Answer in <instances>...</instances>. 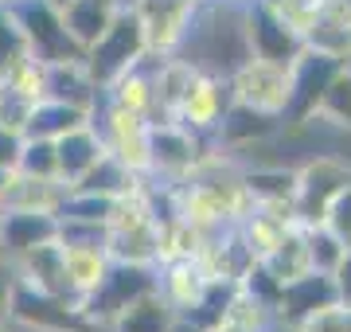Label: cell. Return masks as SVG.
I'll list each match as a JSON object with an SVG mask.
<instances>
[{
    "label": "cell",
    "mask_w": 351,
    "mask_h": 332,
    "mask_svg": "<svg viewBox=\"0 0 351 332\" xmlns=\"http://www.w3.org/2000/svg\"><path fill=\"white\" fill-rule=\"evenodd\" d=\"M320 223H324L328 230H336L339 239H343V246H351V184L328 204V211H324Z\"/></svg>",
    "instance_id": "obj_41"
},
{
    "label": "cell",
    "mask_w": 351,
    "mask_h": 332,
    "mask_svg": "<svg viewBox=\"0 0 351 332\" xmlns=\"http://www.w3.org/2000/svg\"><path fill=\"white\" fill-rule=\"evenodd\" d=\"M164 59H168V55L145 51L137 63L125 67L110 86L101 90V98L110 106L129 110V114H141V117H149V121H156V71H160Z\"/></svg>",
    "instance_id": "obj_16"
},
{
    "label": "cell",
    "mask_w": 351,
    "mask_h": 332,
    "mask_svg": "<svg viewBox=\"0 0 351 332\" xmlns=\"http://www.w3.org/2000/svg\"><path fill=\"white\" fill-rule=\"evenodd\" d=\"M106 254L117 262H145L156 266L160 258V215L152 204L149 176H141L133 192L117 195L106 219Z\"/></svg>",
    "instance_id": "obj_2"
},
{
    "label": "cell",
    "mask_w": 351,
    "mask_h": 332,
    "mask_svg": "<svg viewBox=\"0 0 351 332\" xmlns=\"http://www.w3.org/2000/svg\"><path fill=\"white\" fill-rule=\"evenodd\" d=\"M43 98L75 102V106H82V110L94 114V106L101 102V86L90 78V71L82 67V59H75V63H47V75H43Z\"/></svg>",
    "instance_id": "obj_24"
},
{
    "label": "cell",
    "mask_w": 351,
    "mask_h": 332,
    "mask_svg": "<svg viewBox=\"0 0 351 332\" xmlns=\"http://www.w3.org/2000/svg\"><path fill=\"white\" fill-rule=\"evenodd\" d=\"M285 129V121L274 114H262V110H250L242 102H230L226 106L223 121L215 126L211 141L219 149H242V145H254V141H269Z\"/></svg>",
    "instance_id": "obj_21"
},
{
    "label": "cell",
    "mask_w": 351,
    "mask_h": 332,
    "mask_svg": "<svg viewBox=\"0 0 351 332\" xmlns=\"http://www.w3.org/2000/svg\"><path fill=\"white\" fill-rule=\"evenodd\" d=\"M16 278L27 281V285H36V289H43V294L66 297V301L78 305V297L71 294V281H66V270H63V246H59V239L39 243L27 254L16 258Z\"/></svg>",
    "instance_id": "obj_20"
},
{
    "label": "cell",
    "mask_w": 351,
    "mask_h": 332,
    "mask_svg": "<svg viewBox=\"0 0 351 332\" xmlns=\"http://www.w3.org/2000/svg\"><path fill=\"white\" fill-rule=\"evenodd\" d=\"M339 67H348V63L328 59V55H320V51H308V47L293 59V67H289L285 126H304V121L316 114V106H320V98H324L328 82L339 75Z\"/></svg>",
    "instance_id": "obj_14"
},
{
    "label": "cell",
    "mask_w": 351,
    "mask_h": 332,
    "mask_svg": "<svg viewBox=\"0 0 351 332\" xmlns=\"http://www.w3.org/2000/svg\"><path fill=\"white\" fill-rule=\"evenodd\" d=\"M293 332H343V305L320 309V313H313L308 320H301Z\"/></svg>",
    "instance_id": "obj_42"
},
{
    "label": "cell",
    "mask_w": 351,
    "mask_h": 332,
    "mask_svg": "<svg viewBox=\"0 0 351 332\" xmlns=\"http://www.w3.org/2000/svg\"><path fill=\"white\" fill-rule=\"evenodd\" d=\"M4 4L12 8L32 59H39V63H75V59L86 55L63 27V16H59L55 0H4Z\"/></svg>",
    "instance_id": "obj_5"
},
{
    "label": "cell",
    "mask_w": 351,
    "mask_h": 332,
    "mask_svg": "<svg viewBox=\"0 0 351 332\" xmlns=\"http://www.w3.org/2000/svg\"><path fill=\"white\" fill-rule=\"evenodd\" d=\"M152 289H156V266H145V262H117V258H110V266H106L101 281L82 297V301H78V313H82L94 329H110L121 309H129L137 297L152 294Z\"/></svg>",
    "instance_id": "obj_4"
},
{
    "label": "cell",
    "mask_w": 351,
    "mask_h": 332,
    "mask_svg": "<svg viewBox=\"0 0 351 332\" xmlns=\"http://www.w3.org/2000/svg\"><path fill=\"white\" fill-rule=\"evenodd\" d=\"M207 270L199 266V258L195 254H180V258H164L156 262V294L172 305V313H188L195 301L203 297L207 289Z\"/></svg>",
    "instance_id": "obj_19"
},
{
    "label": "cell",
    "mask_w": 351,
    "mask_h": 332,
    "mask_svg": "<svg viewBox=\"0 0 351 332\" xmlns=\"http://www.w3.org/2000/svg\"><path fill=\"white\" fill-rule=\"evenodd\" d=\"M239 285H242V289H246L250 297L265 301L269 309H274V305H277V297H281V281H277L274 274L262 266V262H250V266H246V274L239 278Z\"/></svg>",
    "instance_id": "obj_40"
},
{
    "label": "cell",
    "mask_w": 351,
    "mask_h": 332,
    "mask_svg": "<svg viewBox=\"0 0 351 332\" xmlns=\"http://www.w3.org/2000/svg\"><path fill=\"white\" fill-rule=\"evenodd\" d=\"M106 4H121V0H106Z\"/></svg>",
    "instance_id": "obj_50"
},
{
    "label": "cell",
    "mask_w": 351,
    "mask_h": 332,
    "mask_svg": "<svg viewBox=\"0 0 351 332\" xmlns=\"http://www.w3.org/2000/svg\"><path fill=\"white\" fill-rule=\"evenodd\" d=\"M8 320L24 324V329H32V332H98L82 313H78L75 301L43 294V289H36V285H27V281H20V278H16V289H12Z\"/></svg>",
    "instance_id": "obj_12"
},
{
    "label": "cell",
    "mask_w": 351,
    "mask_h": 332,
    "mask_svg": "<svg viewBox=\"0 0 351 332\" xmlns=\"http://www.w3.org/2000/svg\"><path fill=\"white\" fill-rule=\"evenodd\" d=\"M230 102H234V98H230L226 75L191 67L188 82H184V94H180V102H176V110H172V121H180L184 129H191V133H199V137L211 141L215 126L223 121Z\"/></svg>",
    "instance_id": "obj_8"
},
{
    "label": "cell",
    "mask_w": 351,
    "mask_h": 332,
    "mask_svg": "<svg viewBox=\"0 0 351 332\" xmlns=\"http://www.w3.org/2000/svg\"><path fill=\"white\" fill-rule=\"evenodd\" d=\"M27 39H24V32H20V24H16V16H12V8L0 0V82L12 75L16 67L27 59Z\"/></svg>",
    "instance_id": "obj_36"
},
{
    "label": "cell",
    "mask_w": 351,
    "mask_h": 332,
    "mask_svg": "<svg viewBox=\"0 0 351 332\" xmlns=\"http://www.w3.org/2000/svg\"><path fill=\"white\" fill-rule=\"evenodd\" d=\"M343 332H351V309H343Z\"/></svg>",
    "instance_id": "obj_46"
},
{
    "label": "cell",
    "mask_w": 351,
    "mask_h": 332,
    "mask_svg": "<svg viewBox=\"0 0 351 332\" xmlns=\"http://www.w3.org/2000/svg\"><path fill=\"white\" fill-rule=\"evenodd\" d=\"M269 332H289V329H281V324H277V329H269Z\"/></svg>",
    "instance_id": "obj_49"
},
{
    "label": "cell",
    "mask_w": 351,
    "mask_h": 332,
    "mask_svg": "<svg viewBox=\"0 0 351 332\" xmlns=\"http://www.w3.org/2000/svg\"><path fill=\"white\" fill-rule=\"evenodd\" d=\"M12 289H16V262L0 254V324H8V309H12Z\"/></svg>",
    "instance_id": "obj_43"
},
{
    "label": "cell",
    "mask_w": 351,
    "mask_h": 332,
    "mask_svg": "<svg viewBox=\"0 0 351 332\" xmlns=\"http://www.w3.org/2000/svg\"><path fill=\"white\" fill-rule=\"evenodd\" d=\"M172 211L188 219L199 235H219L234 227L250 211V192L242 184V168L234 161H223V153H207L184 180L168 184Z\"/></svg>",
    "instance_id": "obj_1"
},
{
    "label": "cell",
    "mask_w": 351,
    "mask_h": 332,
    "mask_svg": "<svg viewBox=\"0 0 351 332\" xmlns=\"http://www.w3.org/2000/svg\"><path fill=\"white\" fill-rule=\"evenodd\" d=\"M211 153L207 137L184 129L172 117H160L152 121V137H149V176L164 180V184H176L184 180L191 168L199 165L203 156Z\"/></svg>",
    "instance_id": "obj_9"
},
{
    "label": "cell",
    "mask_w": 351,
    "mask_h": 332,
    "mask_svg": "<svg viewBox=\"0 0 351 332\" xmlns=\"http://www.w3.org/2000/svg\"><path fill=\"white\" fill-rule=\"evenodd\" d=\"M328 305H339L336 281H332V274L308 270L301 278L281 281V297H277V305H274V317H277L281 329L293 332L301 320H308L313 313H320V309H328Z\"/></svg>",
    "instance_id": "obj_15"
},
{
    "label": "cell",
    "mask_w": 351,
    "mask_h": 332,
    "mask_svg": "<svg viewBox=\"0 0 351 332\" xmlns=\"http://www.w3.org/2000/svg\"><path fill=\"white\" fill-rule=\"evenodd\" d=\"M141 184V176L137 172H129L121 161H113L110 153H101L98 156V165L90 168L86 176L78 180V184H71L75 192H90V195H110V200H117V195H125V192H133Z\"/></svg>",
    "instance_id": "obj_30"
},
{
    "label": "cell",
    "mask_w": 351,
    "mask_h": 332,
    "mask_svg": "<svg viewBox=\"0 0 351 332\" xmlns=\"http://www.w3.org/2000/svg\"><path fill=\"white\" fill-rule=\"evenodd\" d=\"M304 250H308V270L316 274H332L339 266V258L348 254V246L336 230H328L324 223H308L304 227Z\"/></svg>",
    "instance_id": "obj_35"
},
{
    "label": "cell",
    "mask_w": 351,
    "mask_h": 332,
    "mask_svg": "<svg viewBox=\"0 0 351 332\" xmlns=\"http://www.w3.org/2000/svg\"><path fill=\"white\" fill-rule=\"evenodd\" d=\"M145 27V47L152 55H180L188 43L203 0H129Z\"/></svg>",
    "instance_id": "obj_10"
},
{
    "label": "cell",
    "mask_w": 351,
    "mask_h": 332,
    "mask_svg": "<svg viewBox=\"0 0 351 332\" xmlns=\"http://www.w3.org/2000/svg\"><path fill=\"white\" fill-rule=\"evenodd\" d=\"M172 324H176L172 305L152 289V294L137 297L129 309H121L117 320L110 324V332H172Z\"/></svg>",
    "instance_id": "obj_28"
},
{
    "label": "cell",
    "mask_w": 351,
    "mask_h": 332,
    "mask_svg": "<svg viewBox=\"0 0 351 332\" xmlns=\"http://www.w3.org/2000/svg\"><path fill=\"white\" fill-rule=\"evenodd\" d=\"M145 51H149V47H145V27H141L133 4H117L113 16H110V24H106V32H101V36L86 47L82 67H86L90 78L106 90L113 78L121 75L125 67L137 63Z\"/></svg>",
    "instance_id": "obj_3"
},
{
    "label": "cell",
    "mask_w": 351,
    "mask_h": 332,
    "mask_svg": "<svg viewBox=\"0 0 351 332\" xmlns=\"http://www.w3.org/2000/svg\"><path fill=\"white\" fill-rule=\"evenodd\" d=\"M230 98L250 110H262V114H274L285 121V110H289V67L281 63H265V59H254L246 55L230 75Z\"/></svg>",
    "instance_id": "obj_11"
},
{
    "label": "cell",
    "mask_w": 351,
    "mask_h": 332,
    "mask_svg": "<svg viewBox=\"0 0 351 332\" xmlns=\"http://www.w3.org/2000/svg\"><path fill=\"white\" fill-rule=\"evenodd\" d=\"M308 121H332L336 129L351 133V67H339V75L328 82L324 98Z\"/></svg>",
    "instance_id": "obj_34"
},
{
    "label": "cell",
    "mask_w": 351,
    "mask_h": 332,
    "mask_svg": "<svg viewBox=\"0 0 351 332\" xmlns=\"http://www.w3.org/2000/svg\"><path fill=\"white\" fill-rule=\"evenodd\" d=\"M351 184V165L339 156H316L304 168H297V195H293V211L297 223H320L328 211V204L336 200L343 188Z\"/></svg>",
    "instance_id": "obj_13"
},
{
    "label": "cell",
    "mask_w": 351,
    "mask_h": 332,
    "mask_svg": "<svg viewBox=\"0 0 351 332\" xmlns=\"http://www.w3.org/2000/svg\"><path fill=\"white\" fill-rule=\"evenodd\" d=\"M239 20H242L246 55H254V59L293 67V59L304 51V39L277 16V8L269 4V0H246Z\"/></svg>",
    "instance_id": "obj_7"
},
{
    "label": "cell",
    "mask_w": 351,
    "mask_h": 332,
    "mask_svg": "<svg viewBox=\"0 0 351 332\" xmlns=\"http://www.w3.org/2000/svg\"><path fill=\"white\" fill-rule=\"evenodd\" d=\"M293 227H297V211H293V204H250V211L234 223L242 246L250 250L254 262H262V258L269 254V250H274Z\"/></svg>",
    "instance_id": "obj_17"
},
{
    "label": "cell",
    "mask_w": 351,
    "mask_h": 332,
    "mask_svg": "<svg viewBox=\"0 0 351 332\" xmlns=\"http://www.w3.org/2000/svg\"><path fill=\"white\" fill-rule=\"evenodd\" d=\"M20 145H24V133L0 126V168H4V172H12L16 168V161H20Z\"/></svg>",
    "instance_id": "obj_44"
},
{
    "label": "cell",
    "mask_w": 351,
    "mask_h": 332,
    "mask_svg": "<svg viewBox=\"0 0 351 332\" xmlns=\"http://www.w3.org/2000/svg\"><path fill=\"white\" fill-rule=\"evenodd\" d=\"M66 188L59 176H27V172H8L4 192H0V211H47L59 215V207L66 200Z\"/></svg>",
    "instance_id": "obj_18"
},
{
    "label": "cell",
    "mask_w": 351,
    "mask_h": 332,
    "mask_svg": "<svg viewBox=\"0 0 351 332\" xmlns=\"http://www.w3.org/2000/svg\"><path fill=\"white\" fill-rule=\"evenodd\" d=\"M348 67H351V63H348Z\"/></svg>",
    "instance_id": "obj_53"
},
{
    "label": "cell",
    "mask_w": 351,
    "mask_h": 332,
    "mask_svg": "<svg viewBox=\"0 0 351 332\" xmlns=\"http://www.w3.org/2000/svg\"><path fill=\"white\" fill-rule=\"evenodd\" d=\"M113 211L110 195H90V192H66L63 207H59V219H78V223H106Z\"/></svg>",
    "instance_id": "obj_38"
},
{
    "label": "cell",
    "mask_w": 351,
    "mask_h": 332,
    "mask_svg": "<svg viewBox=\"0 0 351 332\" xmlns=\"http://www.w3.org/2000/svg\"><path fill=\"white\" fill-rule=\"evenodd\" d=\"M59 235V215L47 211H0V254L4 258H20L32 246L51 243Z\"/></svg>",
    "instance_id": "obj_22"
},
{
    "label": "cell",
    "mask_w": 351,
    "mask_h": 332,
    "mask_svg": "<svg viewBox=\"0 0 351 332\" xmlns=\"http://www.w3.org/2000/svg\"><path fill=\"white\" fill-rule=\"evenodd\" d=\"M36 102H39V98H27V94H20L16 86L0 82V126H4V129H16V133H24L27 114H32V106H36Z\"/></svg>",
    "instance_id": "obj_39"
},
{
    "label": "cell",
    "mask_w": 351,
    "mask_h": 332,
    "mask_svg": "<svg viewBox=\"0 0 351 332\" xmlns=\"http://www.w3.org/2000/svg\"><path fill=\"white\" fill-rule=\"evenodd\" d=\"M94 129H98L101 137V149L113 156V161H121L129 172H137V176H149V137H152V121L141 114H129L121 106H110L101 98L94 106Z\"/></svg>",
    "instance_id": "obj_6"
},
{
    "label": "cell",
    "mask_w": 351,
    "mask_h": 332,
    "mask_svg": "<svg viewBox=\"0 0 351 332\" xmlns=\"http://www.w3.org/2000/svg\"><path fill=\"white\" fill-rule=\"evenodd\" d=\"M90 110H82V106L75 102H59V98H39L36 106H32V114H27V126H24V137H63V133H71V129L86 126L90 121Z\"/></svg>",
    "instance_id": "obj_25"
},
{
    "label": "cell",
    "mask_w": 351,
    "mask_h": 332,
    "mask_svg": "<svg viewBox=\"0 0 351 332\" xmlns=\"http://www.w3.org/2000/svg\"><path fill=\"white\" fill-rule=\"evenodd\" d=\"M262 266L269 270L277 281H293V278H301V274H308V250H304V227L301 223L262 258Z\"/></svg>",
    "instance_id": "obj_33"
},
{
    "label": "cell",
    "mask_w": 351,
    "mask_h": 332,
    "mask_svg": "<svg viewBox=\"0 0 351 332\" xmlns=\"http://www.w3.org/2000/svg\"><path fill=\"white\" fill-rule=\"evenodd\" d=\"M4 180H8V172H4V168H0V192H4Z\"/></svg>",
    "instance_id": "obj_47"
},
{
    "label": "cell",
    "mask_w": 351,
    "mask_h": 332,
    "mask_svg": "<svg viewBox=\"0 0 351 332\" xmlns=\"http://www.w3.org/2000/svg\"><path fill=\"white\" fill-rule=\"evenodd\" d=\"M101 153H106V149H101V137H98V129H94V121L71 129V133H63V137H55V165H59V180H63L66 188L78 184L90 168L98 165Z\"/></svg>",
    "instance_id": "obj_23"
},
{
    "label": "cell",
    "mask_w": 351,
    "mask_h": 332,
    "mask_svg": "<svg viewBox=\"0 0 351 332\" xmlns=\"http://www.w3.org/2000/svg\"><path fill=\"white\" fill-rule=\"evenodd\" d=\"M269 329H277L274 309L265 305V301H258V297H250L242 285L226 301L223 317L215 324V332H269Z\"/></svg>",
    "instance_id": "obj_29"
},
{
    "label": "cell",
    "mask_w": 351,
    "mask_h": 332,
    "mask_svg": "<svg viewBox=\"0 0 351 332\" xmlns=\"http://www.w3.org/2000/svg\"><path fill=\"white\" fill-rule=\"evenodd\" d=\"M63 246V270H66V281H71V294L82 301V297L94 289L110 266V254L106 246H75V243H59Z\"/></svg>",
    "instance_id": "obj_27"
},
{
    "label": "cell",
    "mask_w": 351,
    "mask_h": 332,
    "mask_svg": "<svg viewBox=\"0 0 351 332\" xmlns=\"http://www.w3.org/2000/svg\"><path fill=\"white\" fill-rule=\"evenodd\" d=\"M121 4H129V0H121Z\"/></svg>",
    "instance_id": "obj_52"
},
{
    "label": "cell",
    "mask_w": 351,
    "mask_h": 332,
    "mask_svg": "<svg viewBox=\"0 0 351 332\" xmlns=\"http://www.w3.org/2000/svg\"><path fill=\"white\" fill-rule=\"evenodd\" d=\"M203 4H234V0H203Z\"/></svg>",
    "instance_id": "obj_48"
},
{
    "label": "cell",
    "mask_w": 351,
    "mask_h": 332,
    "mask_svg": "<svg viewBox=\"0 0 351 332\" xmlns=\"http://www.w3.org/2000/svg\"><path fill=\"white\" fill-rule=\"evenodd\" d=\"M113 8L117 4H106V0H63L59 4V16H63V27L71 32V39L86 51L90 43L106 32Z\"/></svg>",
    "instance_id": "obj_26"
},
{
    "label": "cell",
    "mask_w": 351,
    "mask_h": 332,
    "mask_svg": "<svg viewBox=\"0 0 351 332\" xmlns=\"http://www.w3.org/2000/svg\"><path fill=\"white\" fill-rule=\"evenodd\" d=\"M16 172H27V176H59V165H55V141L24 137V145H20V161H16Z\"/></svg>",
    "instance_id": "obj_37"
},
{
    "label": "cell",
    "mask_w": 351,
    "mask_h": 332,
    "mask_svg": "<svg viewBox=\"0 0 351 332\" xmlns=\"http://www.w3.org/2000/svg\"><path fill=\"white\" fill-rule=\"evenodd\" d=\"M304 47L308 51H320L328 59H339V63H351V27L343 20H332V16H320L308 27H304Z\"/></svg>",
    "instance_id": "obj_32"
},
{
    "label": "cell",
    "mask_w": 351,
    "mask_h": 332,
    "mask_svg": "<svg viewBox=\"0 0 351 332\" xmlns=\"http://www.w3.org/2000/svg\"><path fill=\"white\" fill-rule=\"evenodd\" d=\"M0 332H8V324H0Z\"/></svg>",
    "instance_id": "obj_51"
},
{
    "label": "cell",
    "mask_w": 351,
    "mask_h": 332,
    "mask_svg": "<svg viewBox=\"0 0 351 332\" xmlns=\"http://www.w3.org/2000/svg\"><path fill=\"white\" fill-rule=\"evenodd\" d=\"M332 281H336V297H339V305L351 309V246H348V254L339 258V266L332 270Z\"/></svg>",
    "instance_id": "obj_45"
},
{
    "label": "cell",
    "mask_w": 351,
    "mask_h": 332,
    "mask_svg": "<svg viewBox=\"0 0 351 332\" xmlns=\"http://www.w3.org/2000/svg\"><path fill=\"white\" fill-rule=\"evenodd\" d=\"M242 184L254 204H293L297 168H242Z\"/></svg>",
    "instance_id": "obj_31"
}]
</instances>
